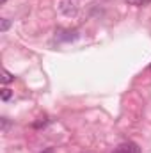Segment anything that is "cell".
Here are the masks:
<instances>
[{
	"label": "cell",
	"instance_id": "1",
	"mask_svg": "<svg viewBox=\"0 0 151 153\" xmlns=\"http://www.w3.org/2000/svg\"><path fill=\"white\" fill-rule=\"evenodd\" d=\"M112 153H139V148L132 143H126V144H121L117 150H114Z\"/></svg>",
	"mask_w": 151,
	"mask_h": 153
},
{
	"label": "cell",
	"instance_id": "7",
	"mask_svg": "<svg viewBox=\"0 0 151 153\" xmlns=\"http://www.w3.org/2000/svg\"><path fill=\"white\" fill-rule=\"evenodd\" d=\"M5 2H7V0H0V4H5Z\"/></svg>",
	"mask_w": 151,
	"mask_h": 153
},
{
	"label": "cell",
	"instance_id": "5",
	"mask_svg": "<svg viewBox=\"0 0 151 153\" xmlns=\"http://www.w3.org/2000/svg\"><path fill=\"white\" fill-rule=\"evenodd\" d=\"M46 123H48V119H46V117H41V121L34 123V128H41V126H44Z\"/></svg>",
	"mask_w": 151,
	"mask_h": 153
},
{
	"label": "cell",
	"instance_id": "4",
	"mask_svg": "<svg viewBox=\"0 0 151 153\" xmlns=\"http://www.w3.org/2000/svg\"><path fill=\"white\" fill-rule=\"evenodd\" d=\"M11 94H13V93H11V89H7V87H4V89H2V100H4V102H7V100L11 98Z\"/></svg>",
	"mask_w": 151,
	"mask_h": 153
},
{
	"label": "cell",
	"instance_id": "3",
	"mask_svg": "<svg viewBox=\"0 0 151 153\" xmlns=\"http://www.w3.org/2000/svg\"><path fill=\"white\" fill-rule=\"evenodd\" d=\"M9 27H11V22H9L7 18H4V20L0 22V32H7Z\"/></svg>",
	"mask_w": 151,
	"mask_h": 153
},
{
	"label": "cell",
	"instance_id": "6",
	"mask_svg": "<svg viewBox=\"0 0 151 153\" xmlns=\"http://www.w3.org/2000/svg\"><path fill=\"white\" fill-rule=\"evenodd\" d=\"M128 4H132V5H141V4H144L146 0H126Z\"/></svg>",
	"mask_w": 151,
	"mask_h": 153
},
{
	"label": "cell",
	"instance_id": "2",
	"mask_svg": "<svg viewBox=\"0 0 151 153\" xmlns=\"http://www.w3.org/2000/svg\"><path fill=\"white\" fill-rule=\"evenodd\" d=\"M13 80H14V76L11 75L7 70L2 71V84H9V82H13Z\"/></svg>",
	"mask_w": 151,
	"mask_h": 153
}]
</instances>
